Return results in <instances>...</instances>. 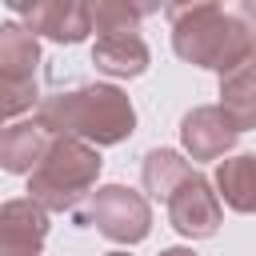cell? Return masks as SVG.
I'll return each instance as SVG.
<instances>
[{
  "label": "cell",
  "mask_w": 256,
  "mask_h": 256,
  "mask_svg": "<svg viewBox=\"0 0 256 256\" xmlns=\"http://www.w3.org/2000/svg\"><path fill=\"white\" fill-rule=\"evenodd\" d=\"M44 124H16L0 136V160L8 172H24L36 164V156H44Z\"/></svg>",
  "instance_id": "12"
},
{
  "label": "cell",
  "mask_w": 256,
  "mask_h": 256,
  "mask_svg": "<svg viewBox=\"0 0 256 256\" xmlns=\"http://www.w3.org/2000/svg\"><path fill=\"white\" fill-rule=\"evenodd\" d=\"M100 172V156L80 144V140H56L44 156H40V168L32 172V196L48 208H72L84 188L96 180Z\"/></svg>",
  "instance_id": "3"
},
{
  "label": "cell",
  "mask_w": 256,
  "mask_h": 256,
  "mask_svg": "<svg viewBox=\"0 0 256 256\" xmlns=\"http://www.w3.org/2000/svg\"><path fill=\"white\" fill-rule=\"evenodd\" d=\"M92 60L100 72H112V76H140L148 64V48L136 32H100Z\"/></svg>",
  "instance_id": "9"
},
{
  "label": "cell",
  "mask_w": 256,
  "mask_h": 256,
  "mask_svg": "<svg viewBox=\"0 0 256 256\" xmlns=\"http://www.w3.org/2000/svg\"><path fill=\"white\" fill-rule=\"evenodd\" d=\"M164 256H192V252H184V248H172V252H164Z\"/></svg>",
  "instance_id": "16"
},
{
  "label": "cell",
  "mask_w": 256,
  "mask_h": 256,
  "mask_svg": "<svg viewBox=\"0 0 256 256\" xmlns=\"http://www.w3.org/2000/svg\"><path fill=\"white\" fill-rule=\"evenodd\" d=\"M112 256H124V252H112Z\"/></svg>",
  "instance_id": "17"
},
{
  "label": "cell",
  "mask_w": 256,
  "mask_h": 256,
  "mask_svg": "<svg viewBox=\"0 0 256 256\" xmlns=\"http://www.w3.org/2000/svg\"><path fill=\"white\" fill-rule=\"evenodd\" d=\"M236 140V124L224 116V108H196L192 116H184V144L192 156H220L228 144Z\"/></svg>",
  "instance_id": "8"
},
{
  "label": "cell",
  "mask_w": 256,
  "mask_h": 256,
  "mask_svg": "<svg viewBox=\"0 0 256 256\" xmlns=\"http://www.w3.org/2000/svg\"><path fill=\"white\" fill-rule=\"evenodd\" d=\"M24 20H28V32L76 44L92 28V8H84V4H32V8H24Z\"/></svg>",
  "instance_id": "7"
},
{
  "label": "cell",
  "mask_w": 256,
  "mask_h": 256,
  "mask_svg": "<svg viewBox=\"0 0 256 256\" xmlns=\"http://www.w3.org/2000/svg\"><path fill=\"white\" fill-rule=\"evenodd\" d=\"M92 220L100 224V232H108L112 240H140L148 232V208L136 192L128 188H104L96 192L92 204Z\"/></svg>",
  "instance_id": "4"
},
{
  "label": "cell",
  "mask_w": 256,
  "mask_h": 256,
  "mask_svg": "<svg viewBox=\"0 0 256 256\" xmlns=\"http://www.w3.org/2000/svg\"><path fill=\"white\" fill-rule=\"evenodd\" d=\"M168 212H172V224L184 236H212L216 220H220V208H216V200H212V192L200 176H188L168 196Z\"/></svg>",
  "instance_id": "6"
},
{
  "label": "cell",
  "mask_w": 256,
  "mask_h": 256,
  "mask_svg": "<svg viewBox=\"0 0 256 256\" xmlns=\"http://www.w3.org/2000/svg\"><path fill=\"white\" fill-rule=\"evenodd\" d=\"M220 192L232 208L256 212V156H236L220 164Z\"/></svg>",
  "instance_id": "13"
},
{
  "label": "cell",
  "mask_w": 256,
  "mask_h": 256,
  "mask_svg": "<svg viewBox=\"0 0 256 256\" xmlns=\"http://www.w3.org/2000/svg\"><path fill=\"white\" fill-rule=\"evenodd\" d=\"M220 96H224V116L236 124V132L256 124V56L224 76Z\"/></svg>",
  "instance_id": "10"
},
{
  "label": "cell",
  "mask_w": 256,
  "mask_h": 256,
  "mask_svg": "<svg viewBox=\"0 0 256 256\" xmlns=\"http://www.w3.org/2000/svg\"><path fill=\"white\" fill-rule=\"evenodd\" d=\"M32 104H36V88H32V80L0 76V120L24 112V108H32Z\"/></svg>",
  "instance_id": "15"
},
{
  "label": "cell",
  "mask_w": 256,
  "mask_h": 256,
  "mask_svg": "<svg viewBox=\"0 0 256 256\" xmlns=\"http://www.w3.org/2000/svg\"><path fill=\"white\" fill-rule=\"evenodd\" d=\"M36 36L20 24H0V76L32 80L36 72Z\"/></svg>",
  "instance_id": "11"
},
{
  "label": "cell",
  "mask_w": 256,
  "mask_h": 256,
  "mask_svg": "<svg viewBox=\"0 0 256 256\" xmlns=\"http://www.w3.org/2000/svg\"><path fill=\"white\" fill-rule=\"evenodd\" d=\"M48 220L32 200H12L0 208V256H36Z\"/></svg>",
  "instance_id": "5"
},
{
  "label": "cell",
  "mask_w": 256,
  "mask_h": 256,
  "mask_svg": "<svg viewBox=\"0 0 256 256\" xmlns=\"http://www.w3.org/2000/svg\"><path fill=\"white\" fill-rule=\"evenodd\" d=\"M40 124L56 132H76L96 144H116L132 132V104L116 88H80V92H60L40 104Z\"/></svg>",
  "instance_id": "2"
},
{
  "label": "cell",
  "mask_w": 256,
  "mask_h": 256,
  "mask_svg": "<svg viewBox=\"0 0 256 256\" xmlns=\"http://www.w3.org/2000/svg\"><path fill=\"white\" fill-rule=\"evenodd\" d=\"M188 176H192L188 164H184L180 156H172V152H152L148 164H144V184L152 188V196H164V200H168Z\"/></svg>",
  "instance_id": "14"
},
{
  "label": "cell",
  "mask_w": 256,
  "mask_h": 256,
  "mask_svg": "<svg viewBox=\"0 0 256 256\" xmlns=\"http://www.w3.org/2000/svg\"><path fill=\"white\" fill-rule=\"evenodd\" d=\"M168 20L176 52L200 68H216L228 76L256 52L252 32L240 24L236 12H224L220 4H176L168 8Z\"/></svg>",
  "instance_id": "1"
},
{
  "label": "cell",
  "mask_w": 256,
  "mask_h": 256,
  "mask_svg": "<svg viewBox=\"0 0 256 256\" xmlns=\"http://www.w3.org/2000/svg\"><path fill=\"white\" fill-rule=\"evenodd\" d=\"M252 56H256V52H252Z\"/></svg>",
  "instance_id": "18"
}]
</instances>
